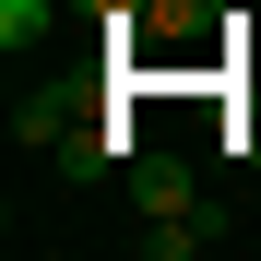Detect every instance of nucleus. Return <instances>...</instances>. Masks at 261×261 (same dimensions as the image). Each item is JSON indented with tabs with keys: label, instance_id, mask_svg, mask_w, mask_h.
Returning <instances> with one entry per match:
<instances>
[{
	"label": "nucleus",
	"instance_id": "nucleus-1",
	"mask_svg": "<svg viewBox=\"0 0 261 261\" xmlns=\"http://www.w3.org/2000/svg\"><path fill=\"white\" fill-rule=\"evenodd\" d=\"M130 154H143V130H130V107H107V119H83L71 143H60V178H71V190H119Z\"/></svg>",
	"mask_w": 261,
	"mask_h": 261
},
{
	"label": "nucleus",
	"instance_id": "nucleus-2",
	"mask_svg": "<svg viewBox=\"0 0 261 261\" xmlns=\"http://www.w3.org/2000/svg\"><path fill=\"white\" fill-rule=\"evenodd\" d=\"M178 202H202L190 154H130V178H119V214H130V226H143V214H178Z\"/></svg>",
	"mask_w": 261,
	"mask_h": 261
},
{
	"label": "nucleus",
	"instance_id": "nucleus-3",
	"mask_svg": "<svg viewBox=\"0 0 261 261\" xmlns=\"http://www.w3.org/2000/svg\"><path fill=\"white\" fill-rule=\"evenodd\" d=\"M71 130H83V107L60 95V83H36V95H12V143H36V154H60Z\"/></svg>",
	"mask_w": 261,
	"mask_h": 261
},
{
	"label": "nucleus",
	"instance_id": "nucleus-4",
	"mask_svg": "<svg viewBox=\"0 0 261 261\" xmlns=\"http://www.w3.org/2000/svg\"><path fill=\"white\" fill-rule=\"evenodd\" d=\"M214 238H226V226H214L202 202H178V214H143V261H202Z\"/></svg>",
	"mask_w": 261,
	"mask_h": 261
},
{
	"label": "nucleus",
	"instance_id": "nucleus-5",
	"mask_svg": "<svg viewBox=\"0 0 261 261\" xmlns=\"http://www.w3.org/2000/svg\"><path fill=\"white\" fill-rule=\"evenodd\" d=\"M214 12H226V0H143V36H154V48H190Z\"/></svg>",
	"mask_w": 261,
	"mask_h": 261
},
{
	"label": "nucleus",
	"instance_id": "nucleus-6",
	"mask_svg": "<svg viewBox=\"0 0 261 261\" xmlns=\"http://www.w3.org/2000/svg\"><path fill=\"white\" fill-rule=\"evenodd\" d=\"M48 24H60V0H0V48H12V60L48 48Z\"/></svg>",
	"mask_w": 261,
	"mask_h": 261
},
{
	"label": "nucleus",
	"instance_id": "nucleus-7",
	"mask_svg": "<svg viewBox=\"0 0 261 261\" xmlns=\"http://www.w3.org/2000/svg\"><path fill=\"white\" fill-rule=\"evenodd\" d=\"M83 24H107V36H143V0H71Z\"/></svg>",
	"mask_w": 261,
	"mask_h": 261
}]
</instances>
